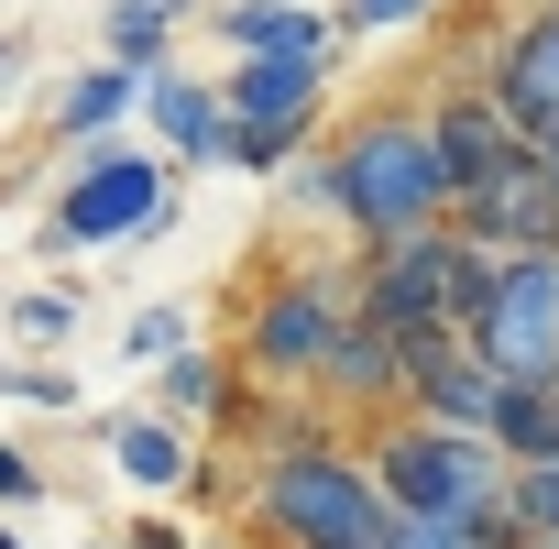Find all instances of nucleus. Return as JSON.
<instances>
[{
    "label": "nucleus",
    "instance_id": "nucleus-1",
    "mask_svg": "<svg viewBox=\"0 0 559 549\" xmlns=\"http://www.w3.org/2000/svg\"><path fill=\"white\" fill-rule=\"evenodd\" d=\"M362 462H373V483H384L395 516L461 527L472 549H526V527H515V462H504L493 440L428 429V418H384V429L362 440Z\"/></svg>",
    "mask_w": 559,
    "mask_h": 549
},
{
    "label": "nucleus",
    "instance_id": "nucleus-2",
    "mask_svg": "<svg viewBox=\"0 0 559 549\" xmlns=\"http://www.w3.org/2000/svg\"><path fill=\"white\" fill-rule=\"evenodd\" d=\"M241 516H252L274 549H384V538H395V505H384L373 462L341 451V440H319V429H286V440L252 462Z\"/></svg>",
    "mask_w": 559,
    "mask_h": 549
},
{
    "label": "nucleus",
    "instance_id": "nucleus-3",
    "mask_svg": "<svg viewBox=\"0 0 559 549\" xmlns=\"http://www.w3.org/2000/svg\"><path fill=\"white\" fill-rule=\"evenodd\" d=\"M319 198L362 231V242H395V231H439L450 220V176H439V143H428V110L384 100L362 121L330 132V165H319Z\"/></svg>",
    "mask_w": 559,
    "mask_h": 549
},
{
    "label": "nucleus",
    "instance_id": "nucleus-4",
    "mask_svg": "<svg viewBox=\"0 0 559 549\" xmlns=\"http://www.w3.org/2000/svg\"><path fill=\"white\" fill-rule=\"evenodd\" d=\"M483 287H493V253L461 242L450 220H439V231H395V242H373L362 274H352L362 319H384V330H472Z\"/></svg>",
    "mask_w": 559,
    "mask_h": 549
},
{
    "label": "nucleus",
    "instance_id": "nucleus-5",
    "mask_svg": "<svg viewBox=\"0 0 559 549\" xmlns=\"http://www.w3.org/2000/svg\"><path fill=\"white\" fill-rule=\"evenodd\" d=\"M352 274L341 264H286V274H263L252 308H241V374L252 385H319L330 341L352 330Z\"/></svg>",
    "mask_w": 559,
    "mask_h": 549
},
{
    "label": "nucleus",
    "instance_id": "nucleus-6",
    "mask_svg": "<svg viewBox=\"0 0 559 549\" xmlns=\"http://www.w3.org/2000/svg\"><path fill=\"white\" fill-rule=\"evenodd\" d=\"M472 352L504 385H559V253H504L472 308Z\"/></svg>",
    "mask_w": 559,
    "mask_h": 549
},
{
    "label": "nucleus",
    "instance_id": "nucleus-7",
    "mask_svg": "<svg viewBox=\"0 0 559 549\" xmlns=\"http://www.w3.org/2000/svg\"><path fill=\"white\" fill-rule=\"evenodd\" d=\"M165 165L154 154H88L78 165V187L56 198V220H45V253H110V242H143L154 220H165Z\"/></svg>",
    "mask_w": 559,
    "mask_h": 549
},
{
    "label": "nucleus",
    "instance_id": "nucleus-8",
    "mask_svg": "<svg viewBox=\"0 0 559 549\" xmlns=\"http://www.w3.org/2000/svg\"><path fill=\"white\" fill-rule=\"evenodd\" d=\"M406 341V418H428V429H493V396H504V374L472 352V330H395Z\"/></svg>",
    "mask_w": 559,
    "mask_h": 549
},
{
    "label": "nucleus",
    "instance_id": "nucleus-9",
    "mask_svg": "<svg viewBox=\"0 0 559 549\" xmlns=\"http://www.w3.org/2000/svg\"><path fill=\"white\" fill-rule=\"evenodd\" d=\"M450 231H461V242H483L493 264H504V253H559V198H548L537 143H526L515 165H493L483 187H461V198H450Z\"/></svg>",
    "mask_w": 559,
    "mask_h": 549
},
{
    "label": "nucleus",
    "instance_id": "nucleus-10",
    "mask_svg": "<svg viewBox=\"0 0 559 549\" xmlns=\"http://www.w3.org/2000/svg\"><path fill=\"white\" fill-rule=\"evenodd\" d=\"M483 89H493V110H504L526 143H548V132H559V0H548L537 23H515V34L493 45Z\"/></svg>",
    "mask_w": 559,
    "mask_h": 549
},
{
    "label": "nucleus",
    "instance_id": "nucleus-11",
    "mask_svg": "<svg viewBox=\"0 0 559 549\" xmlns=\"http://www.w3.org/2000/svg\"><path fill=\"white\" fill-rule=\"evenodd\" d=\"M428 143H439L450 198H461V187H483L493 165H515V154H526V132L493 110V89H483V78H461V89H439V100H428Z\"/></svg>",
    "mask_w": 559,
    "mask_h": 549
},
{
    "label": "nucleus",
    "instance_id": "nucleus-12",
    "mask_svg": "<svg viewBox=\"0 0 559 549\" xmlns=\"http://www.w3.org/2000/svg\"><path fill=\"white\" fill-rule=\"evenodd\" d=\"M308 396H330V407H352V418H406V341L352 308V330L330 341V363H319Z\"/></svg>",
    "mask_w": 559,
    "mask_h": 549
},
{
    "label": "nucleus",
    "instance_id": "nucleus-13",
    "mask_svg": "<svg viewBox=\"0 0 559 549\" xmlns=\"http://www.w3.org/2000/svg\"><path fill=\"white\" fill-rule=\"evenodd\" d=\"M319 89H330V56H241L219 78V110L230 132H286V121H319Z\"/></svg>",
    "mask_w": 559,
    "mask_h": 549
},
{
    "label": "nucleus",
    "instance_id": "nucleus-14",
    "mask_svg": "<svg viewBox=\"0 0 559 549\" xmlns=\"http://www.w3.org/2000/svg\"><path fill=\"white\" fill-rule=\"evenodd\" d=\"M143 121H154V143H165L176 165H230V154H241V132H230V110H219L209 78L143 67Z\"/></svg>",
    "mask_w": 559,
    "mask_h": 549
},
{
    "label": "nucleus",
    "instance_id": "nucleus-15",
    "mask_svg": "<svg viewBox=\"0 0 559 549\" xmlns=\"http://www.w3.org/2000/svg\"><path fill=\"white\" fill-rule=\"evenodd\" d=\"M110 462H121L132 494H176V483H198V429L132 407V418H110Z\"/></svg>",
    "mask_w": 559,
    "mask_h": 549
},
{
    "label": "nucleus",
    "instance_id": "nucleus-16",
    "mask_svg": "<svg viewBox=\"0 0 559 549\" xmlns=\"http://www.w3.org/2000/svg\"><path fill=\"white\" fill-rule=\"evenodd\" d=\"M219 34H230L241 56H341V23L308 12V0H230Z\"/></svg>",
    "mask_w": 559,
    "mask_h": 549
},
{
    "label": "nucleus",
    "instance_id": "nucleus-17",
    "mask_svg": "<svg viewBox=\"0 0 559 549\" xmlns=\"http://www.w3.org/2000/svg\"><path fill=\"white\" fill-rule=\"evenodd\" d=\"M483 440H493V451H504L515 472H526V462H559V396H548V385H504V396H493V429H483Z\"/></svg>",
    "mask_w": 559,
    "mask_h": 549
},
{
    "label": "nucleus",
    "instance_id": "nucleus-18",
    "mask_svg": "<svg viewBox=\"0 0 559 549\" xmlns=\"http://www.w3.org/2000/svg\"><path fill=\"white\" fill-rule=\"evenodd\" d=\"M187 12H198V0H110V23H99V34H110L121 67H165V45L187 34Z\"/></svg>",
    "mask_w": 559,
    "mask_h": 549
},
{
    "label": "nucleus",
    "instance_id": "nucleus-19",
    "mask_svg": "<svg viewBox=\"0 0 559 549\" xmlns=\"http://www.w3.org/2000/svg\"><path fill=\"white\" fill-rule=\"evenodd\" d=\"M154 418H176V429H198V418H230V363L187 341V352L165 363V407H154Z\"/></svg>",
    "mask_w": 559,
    "mask_h": 549
},
{
    "label": "nucleus",
    "instance_id": "nucleus-20",
    "mask_svg": "<svg viewBox=\"0 0 559 549\" xmlns=\"http://www.w3.org/2000/svg\"><path fill=\"white\" fill-rule=\"evenodd\" d=\"M56 110H67V132H110L121 110H143V67H121V56H110V67L67 78V100H56Z\"/></svg>",
    "mask_w": 559,
    "mask_h": 549
},
{
    "label": "nucleus",
    "instance_id": "nucleus-21",
    "mask_svg": "<svg viewBox=\"0 0 559 549\" xmlns=\"http://www.w3.org/2000/svg\"><path fill=\"white\" fill-rule=\"evenodd\" d=\"M515 527H526V549H559V462L515 472Z\"/></svg>",
    "mask_w": 559,
    "mask_h": 549
},
{
    "label": "nucleus",
    "instance_id": "nucleus-22",
    "mask_svg": "<svg viewBox=\"0 0 559 549\" xmlns=\"http://www.w3.org/2000/svg\"><path fill=\"white\" fill-rule=\"evenodd\" d=\"M12 330L56 352V341H78V297H67V287H23V297H12Z\"/></svg>",
    "mask_w": 559,
    "mask_h": 549
},
{
    "label": "nucleus",
    "instance_id": "nucleus-23",
    "mask_svg": "<svg viewBox=\"0 0 559 549\" xmlns=\"http://www.w3.org/2000/svg\"><path fill=\"white\" fill-rule=\"evenodd\" d=\"M439 0H330V23L341 34H406V23H428Z\"/></svg>",
    "mask_w": 559,
    "mask_h": 549
},
{
    "label": "nucleus",
    "instance_id": "nucleus-24",
    "mask_svg": "<svg viewBox=\"0 0 559 549\" xmlns=\"http://www.w3.org/2000/svg\"><path fill=\"white\" fill-rule=\"evenodd\" d=\"M187 341H198V330H187L176 308H143V319H132V363H176Z\"/></svg>",
    "mask_w": 559,
    "mask_h": 549
},
{
    "label": "nucleus",
    "instance_id": "nucleus-25",
    "mask_svg": "<svg viewBox=\"0 0 559 549\" xmlns=\"http://www.w3.org/2000/svg\"><path fill=\"white\" fill-rule=\"evenodd\" d=\"M45 494V472H34V451H12V440H0V505H34Z\"/></svg>",
    "mask_w": 559,
    "mask_h": 549
},
{
    "label": "nucleus",
    "instance_id": "nucleus-26",
    "mask_svg": "<svg viewBox=\"0 0 559 549\" xmlns=\"http://www.w3.org/2000/svg\"><path fill=\"white\" fill-rule=\"evenodd\" d=\"M384 549H472V538H461V527H417V516H395V538H384Z\"/></svg>",
    "mask_w": 559,
    "mask_h": 549
},
{
    "label": "nucleus",
    "instance_id": "nucleus-27",
    "mask_svg": "<svg viewBox=\"0 0 559 549\" xmlns=\"http://www.w3.org/2000/svg\"><path fill=\"white\" fill-rule=\"evenodd\" d=\"M121 549H187V538H176V527H165V516H143V527H132V538H121Z\"/></svg>",
    "mask_w": 559,
    "mask_h": 549
},
{
    "label": "nucleus",
    "instance_id": "nucleus-28",
    "mask_svg": "<svg viewBox=\"0 0 559 549\" xmlns=\"http://www.w3.org/2000/svg\"><path fill=\"white\" fill-rule=\"evenodd\" d=\"M537 165H548V198H559V132H548V143H537Z\"/></svg>",
    "mask_w": 559,
    "mask_h": 549
},
{
    "label": "nucleus",
    "instance_id": "nucleus-29",
    "mask_svg": "<svg viewBox=\"0 0 559 549\" xmlns=\"http://www.w3.org/2000/svg\"><path fill=\"white\" fill-rule=\"evenodd\" d=\"M12 67H23V45H12V34H0V89H12Z\"/></svg>",
    "mask_w": 559,
    "mask_h": 549
},
{
    "label": "nucleus",
    "instance_id": "nucleus-30",
    "mask_svg": "<svg viewBox=\"0 0 559 549\" xmlns=\"http://www.w3.org/2000/svg\"><path fill=\"white\" fill-rule=\"evenodd\" d=\"M0 549H23V538H12V527H0Z\"/></svg>",
    "mask_w": 559,
    "mask_h": 549
},
{
    "label": "nucleus",
    "instance_id": "nucleus-31",
    "mask_svg": "<svg viewBox=\"0 0 559 549\" xmlns=\"http://www.w3.org/2000/svg\"><path fill=\"white\" fill-rule=\"evenodd\" d=\"M548 396H559V385H548Z\"/></svg>",
    "mask_w": 559,
    "mask_h": 549
}]
</instances>
